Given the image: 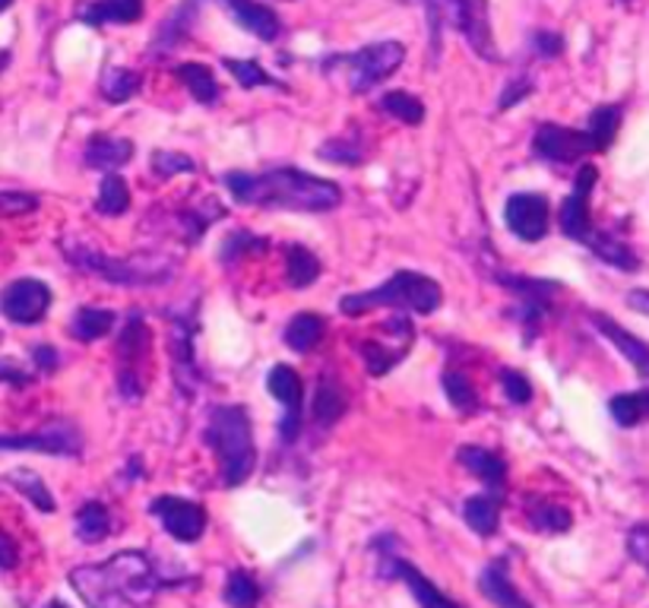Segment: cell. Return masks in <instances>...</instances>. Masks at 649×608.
I'll return each instance as SVG.
<instances>
[{
    "instance_id": "6da1fadb",
    "label": "cell",
    "mask_w": 649,
    "mask_h": 608,
    "mask_svg": "<svg viewBox=\"0 0 649 608\" xmlns=\"http://www.w3.org/2000/svg\"><path fill=\"white\" fill-rule=\"evenodd\" d=\"M234 203L289 212H330L342 203V190L327 178H317L301 168L272 171H229L222 175Z\"/></svg>"
},
{
    "instance_id": "7a4b0ae2",
    "label": "cell",
    "mask_w": 649,
    "mask_h": 608,
    "mask_svg": "<svg viewBox=\"0 0 649 608\" xmlns=\"http://www.w3.org/2000/svg\"><path fill=\"white\" fill-rule=\"evenodd\" d=\"M70 587L86 608H147L162 580L143 551H118L102 565L73 567Z\"/></svg>"
},
{
    "instance_id": "3957f363",
    "label": "cell",
    "mask_w": 649,
    "mask_h": 608,
    "mask_svg": "<svg viewBox=\"0 0 649 608\" xmlns=\"http://www.w3.org/2000/svg\"><path fill=\"white\" fill-rule=\"evenodd\" d=\"M203 438L212 447L222 466V482L229 488H238L251 479L257 466V443H253V425L244 406L229 402V406H212Z\"/></svg>"
},
{
    "instance_id": "277c9868",
    "label": "cell",
    "mask_w": 649,
    "mask_h": 608,
    "mask_svg": "<svg viewBox=\"0 0 649 608\" xmlns=\"http://www.w3.org/2000/svg\"><path fill=\"white\" fill-rule=\"evenodd\" d=\"M63 257L80 267L83 273L99 276L111 286H127V289H143V286H166L171 276L178 273L181 260L171 253H127V257H111V253L67 245Z\"/></svg>"
},
{
    "instance_id": "5b68a950",
    "label": "cell",
    "mask_w": 649,
    "mask_h": 608,
    "mask_svg": "<svg viewBox=\"0 0 649 608\" xmlns=\"http://www.w3.org/2000/svg\"><path fill=\"white\" fill-rule=\"evenodd\" d=\"M440 305H443V292H440V286L431 276L399 270L380 289L346 295L339 301V311L346 317H361L368 315V311H375V308H397V311L435 315Z\"/></svg>"
},
{
    "instance_id": "8992f818",
    "label": "cell",
    "mask_w": 649,
    "mask_h": 608,
    "mask_svg": "<svg viewBox=\"0 0 649 608\" xmlns=\"http://www.w3.org/2000/svg\"><path fill=\"white\" fill-rule=\"evenodd\" d=\"M402 61H406V44L375 42L358 48V51H349V54H330L327 61H320V67L327 73L346 77V86L356 96H365L383 80H390L402 67Z\"/></svg>"
},
{
    "instance_id": "52a82bcc",
    "label": "cell",
    "mask_w": 649,
    "mask_h": 608,
    "mask_svg": "<svg viewBox=\"0 0 649 608\" xmlns=\"http://www.w3.org/2000/svg\"><path fill=\"white\" fill-rule=\"evenodd\" d=\"M428 29H431L435 58L440 51V29H453L482 61H501V54L495 48V36H491V22H488V0H440L438 13L428 22Z\"/></svg>"
},
{
    "instance_id": "ba28073f",
    "label": "cell",
    "mask_w": 649,
    "mask_h": 608,
    "mask_svg": "<svg viewBox=\"0 0 649 608\" xmlns=\"http://www.w3.org/2000/svg\"><path fill=\"white\" fill-rule=\"evenodd\" d=\"M149 356V327L140 311H130L118 339V393L124 399H140L143 383V361Z\"/></svg>"
},
{
    "instance_id": "9c48e42d",
    "label": "cell",
    "mask_w": 649,
    "mask_h": 608,
    "mask_svg": "<svg viewBox=\"0 0 649 608\" xmlns=\"http://www.w3.org/2000/svg\"><path fill=\"white\" fill-rule=\"evenodd\" d=\"M83 431L70 419H54L26 431V435H0V450H36L48 457H80L83 453Z\"/></svg>"
},
{
    "instance_id": "30bf717a",
    "label": "cell",
    "mask_w": 649,
    "mask_h": 608,
    "mask_svg": "<svg viewBox=\"0 0 649 608\" xmlns=\"http://www.w3.org/2000/svg\"><path fill=\"white\" fill-rule=\"evenodd\" d=\"M596 181H599V168L583 166L573 178V190L567 193V200L561 203V212H558V226L565 231L570 241H580V245H592L599 229L592 226V216H589V197L596 190Z\"/></svg>"
},
{
    "instance_id": "8fae6325",
    "label": "cell",
    "mask_w": 649,
    "mask_h": 608,
    "mask_svg": "<svg viewBox=\"0 0 649 608\" xmlns=\"http://www.w3.org/2000/svg\"><path fill=\"white\" fill-rule=\"evenodd\" d=\"M51 311V289L44 286L42 279H17L10 282L3 292H0V315L7 317L10 323H39L44 320V315Z\"/></svg>"
},
{
    "instance_id": "7c38bea8",
    "label": "cell",
    "mask_w": 649,
    "mask_h": 608,
    "mask_svg": "<svg viewBox=\"0 0 649 608\" xmlns=\"http://www.w3.org/2000/svg\"><path fill=\"white\" fill-rule=\"evenodd\" d=\"M532 152L542 162H555V166H573L577 159L592 156V140L587 130H573L565 124H539L536 137H532Z\"/></svg>"
},
{
    "instance_id": "4fadbf2b",
    "label": "cell",
    "mask_w": 649,
    "mask_h": 608,
    "mask_svg": "<svg viewBox=\"0 0 649 608\" xmlns=\"http://www.w3.org/2000/svg\"><path fill=\"white\" fill-rule=\"evenodd\" d=\"M171 330H168V352H171V371H174V387L181 397H197L200 390V368L193 358V320L188 315H168Z\"/></svg>"
},
{
    "instance_id": "5bb4252c",
    "label": "cell",
    "mask_w": 649,
    "mask_h": 608,
    "mask_svg": "<svg viewBox=\"0 0 649 608\" xmlns=\"http://www.w3.org/2000/svg\"><path fill=\"white\" fill-rule=\"evenodd\" d=\"M149 514L159 517L166 532L178 542H197L207 529V510L200 504L188 498H174V495H159L149 504Z\"/></svg>"
},
{
    "instance_id": "9a60e30c",
    "label": "cell",
    "mask_w": 649,
    "mask_h": 608,
    "mask_svg": "<svg viewBox=\"0 0 649 608\" xmlns=\"http://www.w3.org/2000/svg\"><path fill=\"white\" fill-rule=\"evenodd\" d=\"M503 222L520 241H542L551 226V207L542 193H513L503 203Z\"/></svg>"
},
{
    "instance_id": "2e32d148",
    "label": "cell",
    "mask_w": 649,
    "mask_h": 608,
    "mask_svg": "<svg viewBox=\"0 0 649 608\" xmlns=\"http://www.w3.org/2000/svg\"><path fill=\"white\" fill-rule=\"evenodd\" d=\"M267 390L270 397L282 402V421H279V438L282 443H294L301 435V378L292 365H276L267 375Z\"/></svg>"
},
{
    "instance_id": "e0dca14e",
    "label": "cell",
    "mask_w": 649,
    "mask_h": 608,
    "mask_svg": "<svg viewBox=\"0 0 649 608\" xmlns=\"http://www.w3.org/2000/svg\"><path fill=\"white\" fill-rule=\"evenodd\" d=\"M378 548V561H380V577L383 580H390V577H399L406 587H409V592L416 596V602H419L421 608H462L460 602H453L450 596H443L421 570H416V567L409 565L406 558H399V555H393V551H383L380 546Z\"/></svg>"
},
{
    "instance_id": "ac0fdd59",
    "label": "cell",
    "mask_w": 649,
    "mask_h": 608,
    "mask_svg": "<svg viewBox=\"0 0 649 608\" xmlns=\"http://www.w3.org/2000/svg\"><path fill=\"white\" fill-rule=\"evenodd\" d=\"M589 323L599 330V333L606 336L608 342L621 352V356L628 358L630 365L637 368V375L647 380L649 387V346L643 339H637V336H630L621 323H615L608 315H599V311H589Z\"/></svg>"
},
{
    "instance_id": "d6986e66",
    "label": "cell",
    "mask_w": 649,
    "mask_h": 608,
    "mask_svg": "<svg viewBox=\"0 0 649 608\" xmlns=\"http://www.w3.org/2000/svg\"><path fill=\"white\" fill-rule=\"evenodd\" d=\"M219 3H226L234 22L241 29H248L251 36H257L260 42H276L282 36V20L267 3H260V0H219Z\"/></svg>"
},
{
    "instance_id": "ffe728a7",
    "label": "cell",
    "mask_w": 649,
    "mask_h": 608,
    "mask_svg": "<svg viewBox=\"0 0 649 608\" xmlns=\"http://www.w3.org/2000/svg\"><path fill=\"white\" fill-rule=\"evenodd\" d=\"M457 460L469 472H476L495 498H503V488H507V462H503L501 453L476 447V443H466V447L457 450Z\"/></svg>"
},
{
    "instance_id": "44dd1931",
    "label": "cell",
    "mask_w": 649,
    "mask_h": 608,
    "mask_svg": "<svg viewBox=\"0 0 649 608\" xmlns=\"http://www.w3.org/2000/svg\"><path fill=\"white\" fill-rule=\"evenodd\" d=\"M479 589H482V596L491 606L532 608L523 592L513 587V580H510V561L507 558H498V561H491V565L485 567L482 577H479Z\"/></svg>"
},
{
    "instance_id": "7402d4cb",
    "label": "cell",
    "mask_w": 649,
    "mask_h": 608,
    "mask_svg": "<svg viewBox=\"0 0 649 608\" xmlns=\"http://www.w3.org/2000/svg\"><path fill=\"white\" fill-rule=\"evenodd\" d=\"M197 13H200V3H197V0H184V3H178V7L168 13L166 20H162V26H159V32H156V39H152L149 54H152V58H162V54H168V51H174V48L190 36V29H193V22H197Z\"/></svg>"
},
{
    "instance_id": "603a6c76",
    "label": "cell",
    "mask_w": 649,
    "mask_h": 608,
    "mask_svg": "<svg viewBox=\"0 0 649 608\" xmlns=\"http://www.w3.org/2000/svg\"><path fill=\"white\" fill-rule=\"evenodd\" d=\"M86 166L99 168V171H118L133 159V143L127 137H111V133H96L86 140L83 152Z\"/></svg>"
},
{
    "instance_id": "cb8c5ba5",
    "label": "cell",
    "mask_w": 649,
    "mask_h": 608,
    "mask_svg": "<svg viewBox=\"0 0 649 608\" xmlns=\"http://www.w3.org/2000/svg\"><path fill=\"white\" fill-rule=\"evenodd\" d=\"M80 20L86 26H130L143 20V0H89L80 10Z\"/></svg>"
},
{
    "instance_id": "d4e9b609",
    "label": "cell",
    "mask_w": 649,
    "mask_h": 608,
    "mask_svg": "<svg viewBox=\"0 0 649 608\" xmlns=\"http://www.w3.org/2000/svg\"><path fill=\"white\" fill-rule=\"evenodd\" d=\"M178 80L188 86L190 99L193 102H200V106H216L219 102V96H222V89H219V80L212 77V70L207 67V63H197V61H188V63H178Z\"/></svg>"
},
{
    "instance_id": "484cf974",
    "label": "cell",
    "mask_w": 649,
    "mask_h": 608,
    "mask_svg": "<svg viewBox=\"0 0 649 608\" xmlns=\"http://www.w3.org/2000/svg\"><path fill=\"white\" fill-rule=\"evenodd\" d=\"M346 409H349V397H346V390L339 387V380L320 378V383H317V393H314V406H311L317 425L333 428L336 421L346 416Z\"/></svg>"
},
{
    "instance_id": "4316f807",
    "label": "cell",
    "mask_w": 649,
    "mask_h": 608,
    "mask_svg": "<svg viewBox=\"0 0 649 608\" xmlns=\"http://www.w3.org/2000/svg\"><path fill=\"white\" fill-rule=\"evenodd\" d=\"M462 520L479 536L491 539L498 532V520H501V501L495 495H476L462 504Z\"/></svg>"
},
{
    "instance_id": "83f0119b",
    "label": "cell",
    "mask_w": 649,
    "mask_h": 608,
    "mask_svg": "<svg viewBox=\"0 0 649 608\" xmlns=\"http://www.w3.org/2000/svg\"><path fill=\"white\" fill-rule=\"evenodd\" d=\"M114 323H118V315L108 311V308H80L70 320V336L77 342H96V339L111 333Z\"/></svg>"
},
{
    "instance_id": "f1b7e54d",
    "label": "cell",
    "mask_w": 649,
    "mask_h": 608,
    "mask_svg": "<svg viewBox=\"0 0 649 608\" xmlns=\"http://www.w3.org/2000/svg\"><path fill=\"white\" fill-rule=\"evenodd\" d=\"M323 333H327V320L320 315L304 311V315H294L289 320V327H286V346L292 352H311V349H317V342L323 339Z\"/></svg>"
},
{
    "instance_id": "f546056e",
    "label": "cell",
    "mask_w": 649,
    "mask_h": 608,
    "mask_svg": "<svg viewBox=\"0 0 649 608\" xmlns=\"http://www.w3.org/2000/svg\"><path fill=\"white\" fill-rule=\"evenodd\" d=\"M621 118H625V108L621 106L592 108V114H589V121L583 130L589 133V140H592V149H596V152H606V149L615 143L618 127H621Z\"/></svg>"
},
{
    "instance_id": "4dcf8cb0",
    "label": "cell",
    "mask_w": 649,
    "mask_h": 608,
    "mask_svg": "<svg viewBox=\"0 0 649 608\" xmlns=\"http://www.w3.org/2000/svg\"><path fill=\"white\" fill-rule=\"evenodd\" d=\"M77 536L86 546L106 542L108 536H111V514H108L106 504L89 501L77 510Z\"/></svg>"
},
{
    "instance_id": "1f68e13d",
    "label": "cell",
    "mask_w": 649,
    "mask_h": 608,
    "mask_svg": "<svg viewBox=\"0 0 649 608\" xmlns=\"http://www.w3.org/2000/svg\"><path fill=\"white\" fill-rule=\"evenodd\" d=\"M608 412H611V419L618 421L621 428H633V425L647 421L649 419V387L611 397L608 399Z\"/></svg>"
},
{
    "instance_id": "d6a6232c",
    "label": "cell",
    "mask_w": 649,
    "mask_h": 608,
    "mask_svg": "<svg viewBox=\"0 0 649 608\" xmlns=\"http://www.w3.org/2000/svg\"><path fill=\"white\" fill-rule=\"evenodd\" d=\"M216 219H226V210H222L216 200H203V203H197V207H190V210L178 212L181 235H184L188 245H197Z\"/></svg>"
},
{
    "instance_id": "836d02e7",
    "label": "cell",
    "mask_w": 649,
    "mask_h": 608,
    "mask_svg": "<svg viewBox=\"0 0 649 608\" xmlns=\"http://www.w3.org/2000/svg\"><path fill=\"white\" fill-rule=\"evenodd\" d=\"M365 156H368V147H365V140H361L358 130L339 133V137L327 140V143L320 147V159H327V162H333V166H361Z\"/></svg>"
},
{
    "instance_id": "e575fe53",
    "label": "cell",
    "mask_w": 649,
    "mask_h": 608,
    "mask_svg": "<svg viewBox=\"0 0 649 608\" xmlns=\"http://www.w3.org/2000/svg\"><path fill=\"white\" fill-rule=\"evenodd\" d=\"M320 257L314 251H308V248H301V245H292L289 251H286V276H289V286L292 289H308V286H314L317 276H320Z\"/></svg>"
},
{
    "instance_id": "d590c367",
    "label": "cell",
    "mask_w": 649,
    "mask_h": 608,
    "mask_svg": "<svg viewBox=\"0 0 649 608\" xmlns=\"http://www.w3.org/2000/svg\"><path fill=\"white\" fill-rule=\"evenodd\" d=\"M406 352H409V346H387V342H380V339H368V342H361L365 368H368V375H375V378L390 375L399 361L406 358Z\"/></svg>"
},
{
    "instance_id": "8d00e7d4",
    "label": "cell",
    "mask_w": 649,
    "mask_h": 608,
    "mask_svg": "<svg viewBox=\"0 0 649 608\" xmlns=\"http://www.w3.org/2000/svg\"><path fill=\"white\" fill-rule=\"evenodd\" d=\"M378 106H380V111H383V114L397 118V121H402V124L419 127L421 121H425V102H421L419 96H412V92L393 89V92L380 96Z\"/></svg>"
},
{
    "instance_id": "74e56055",
    "label": "cell",
    "mask_w": 649,
    "mask_h": 608,
    "mask_svg": "<svg viewBox=\"0 0 649 608\" xmlns=\"http://www.w3.org/2000/svg\"><path fill=\"white\" fill-rule=\"evenodd\" d=\"M96 210L102 216H124L130 210V188L118 171H108L102 178V188H99V200H96Z\"/></svg>"
},
{
    "instance_id": "f35d334b",
    "label": "cell",
    "mask_w": 649,
    "mask_h": 608,
    "mask_svg": "<svg viewBox=\"0 0 649 608\" xmlns=\"http://www.w3.org/2000/svg\"><path fill=\"white\" fill-rule=\"evenodd\" d=\"M140 86H143L140 73L124 70V67H108L106 77H102V96L111 106H121V102H130L140 92Z\"/></svg>"
},
{
    "instance_id": "ab89813d",
    "label": "cell",
    "mask_w": 649,
    "mask_h": 608,
    "mask_svg": "<svg viewBox=\"0 0 649 608\" xmlns=\"http://www.w3.org/2000/svg\"><path fill=\"white\" fill-rule=\"evenodd\" d=\"M7 479H10V485H13V488H17L20 495H26L29 501L36 504V507H39L42 514H54V510H58V504H54V495H51V491L44 488L42 476H39V472H32V469H13V472H10Z\"/></svg>"
},
{
    "instance_id": "60d3db41",
    "label": "cell",
    "mask_w": 649,
    "mask_h": 608,
    "mask_svg": "<svg viewBox=\"0 0 649 608\" xmlns=\"http://www.w3.org/2000/svg\"><path fill=\"white\" fill-rule=\"evenodd\" d=\"M222 599L231 608H257V602H260V587H257L253 574L241 570V567L231 570L229 580H226V589H222Z\"/></svg>"
},
{
    "instance_id": "b9f144b4",
    "label": "cell",
    "mask_w": 649,
    "mask_h": 608,
    "mask_svg": "<svg viewBox=\"0 0 649 608\" xmlns=\"http://www.w3.org/2000/svg\"><path fill=\"white\" fill-rule=\"evenodd\" d=\"M529 524L536 526L539 532H545V536H561V532H567L573 526V517L561 504L542 501L539 507L529 510Z\"/></svg>"
},
{
    "instance_id": "7bdbcfd3",
    "label": "cell",
    "mask_w": 649,
    "mask_h": 608,
    "mask_svg": "<svg viewBox=\"0 0 649 608\" xmlns=\"http://www.w3.org/2000/svg\"><path fill=\"white\" fill-rule=\"evenodd\" d=\"M443 393L450 399V406H457L462 416L479 412V393L460 371H443Z\"/></svg>"
},
{
    "instance_id": "ee69618b",
    "label": "cell",
    "mask_w": 649,
    "mask_h": 608,
    "mask_svg": "<svg viewBox=\"0 0 649 608\" xmlns=\"http://www.w3.org/2000/svg\"><path fill=\"white\" fill-rule=\"evenodd\" d=\"M222 67L229 70L231 77H234V83L244 86V89H257V86H272V89H286V86L279 83L276 77H270L263 67L257 61H234V58H226Z\"/></svg>"
},
{
    "instance_id": "f6af8a7d",
    "label": "cell",
    "mask_w": 649,
    "mask_h": 608,
    "mask_svg": "<svg viewBox=\"0 0 649 608\" xmlns=\"http://www.w3.org/2000/svg\"><path fill=\"white\" fill-rule=\"evenodd\" d=\"M267 251V238H257L251 231H234L226 238V245L219 248V260L231 267L234 260H241L244 253H260Z\"/></svg>"
},
{
    "instance_id": "bcb514c9",
    "label": "cell",
    "mask_w": 649,
    "mask_h": 608,
    "mask_svg": "<svg viewBox=\"0 0 649 608\" xmlns=\"http://www.w3.org/2000/svg\"><path fill=\"white\" fill-rule=\"evenodd\" d=\"M152 171L159 178H174V175H184V171H197V162L184 156V152H168V149H159L152 152Z\"/></svg>"
},
{
    "instance_id": "7dc6e473",
    "label": "cell",
    "mask_w": 649,
    "mask_h": 608,
    "mask_svg": "<svg viewBox=\"0 0 649 608\" xmlns=\"http://www.w3.org/2000/svg\"><path fill=\"white\" fill-rule=\"evenodd\" d=\"M532 89H536V83H532V77H529V73L510 77V83L503 86L501 96H498V111H510L513 106L526 102V96H529Z\"/></svg>"
},
{
    "instance_id": "c3c4849f",
    "label": "cell",
    "mask_w": 649,
    "mask_h": 608,
    "mask_svg": "<svg viewBox=\"0 0 649 608\" xmlns=\"http://www.w3.org/2000/svg\"><path fill=\"white\" fill-rule=\"evenodd\" d=\"M501 387H503V393H507V399H510L513 406H526V402L532 399V383H529V378H526V375H520V371H510V368H503Z\"/></svg>"
},
{
    "instance_id": "681fc988",
    "label": "cell",
    "mask_w": 649,
    "mask_h": 608,
    "mask_svg": "<svg viewBox=\"0 0 649 608\" xmlns=\"http://www.w3.org/2000/svg\"><path fill=\"white\" fill-rule=\"evenodd\" d=\"M39 210V197L20 193V190H7L0 193V216H22V212Z\"/></svg>"
},
{
    "instance_id": "f907efd6",
    "label": "cell",
    "mask_w": 649,
    "mask_h": 608,
    "mask_svg": "<svg viewBox=\"0 0 649 608\" xmlns=\"http://www.w3.org/2000/svg\"><path fill=\"white\" fill-rule=\"evenodd\" d=\"M628 551H630V558H633L637 565L643 567V570H649V524L630 526Z\"/></svg>"
},
{
    "instance_id": "816d5d0a",
    "label": "cell",
    "mask_w": 649,
    "mask_h": 608,
    "mask_svg": "<svg viewBox=\"0 0 649 608\" xmlns=\"http://www.w3.org/2000/svg\"><path fill=\"white\" fill-rule=\"evenodd\" d=\"M532 51L539 54V58H558L561 51H565V39L558 36V32H548V29H539L536 36H532Z\"/></svg>"
},
{
    "instance_id": "f5cc1de1",
    "label": "cell",
    "mask_w": 649,
    "mask_h": 608,
    "mask_svg": "<svg viewBox=\"0 0 649 608\" xmlns=\"http://www.w3.org/2000/svg\"><path fill=\"white\" fill-rule=\"evenodd\" d=\"M32 361L42 368L44 375H51V371L61 365V358H58V349H54V346H36V349H32Z\"/></svg>"
},
{
    "instance_id": "db71d44e",
    "label": "cell",
    "mask_w": 649,
    "mask_h": 608,
    "mask_svg": "<svg viewBox=\"0 0 649 608\" xmlns=\"http://www.w3.org/2000/svg\"><path fill=\"white\" fill-rule=\"evenodd\" d=\"M17 561H20V548H17V542L0 529V567H3V570H13Z\"/></svg>"
},
{
    "instance_id": "11a10c76",
    "label": "cell",
    "mask_w": 649,
    "mask_h": 608,
    "mask_svg": "<svg viewBox=\"0 0 649 608\" xmlns=\"http://www.w3.org/2000/svg\"><path fill=\"white\" fill-rule=\"evenodd\" d=\"M0 383L26 387V383H29V375H22L20 368H13V365H3V361H0Z\"/></svg>"
},
{
    "instance_id": "9f6ffc18",
    "label": "cell",
    "mask_w": 649,
    "mask_h": 608,
    "mask_svg": "<svg viewBox=\"0 0 649 608\" xmlns=\"http://www.w3.org/2000/svg\"><path fill=\"white\" fill-rule=\"evenodd\" d=\"M628 305L633 308V311H640V315L649 317V292L647 289H630Z\"/></svg>"
},
{
    "instance_id": "6f0895ef",
    "label": "cell",
    "mask_w": 649,
    "mask_h": 608,
    "mask_svg": "<svg viewBox=\"0 0 649 608\" xmlns=\"http://www.w3.org/2000/svg\"><path fill=\"white\" fill-rule=\"evenodd\" d=\"M421 7H425V17H428V22L435 20V13H438V3L440 0H419Z\"/></svg>"
},
{
    "instance_id": "680465c9",
    "label": "cell",
    "mask_w": 649,
    "mask_h": 608,
    "mask_svg": "<svg viewBox=\"0 0 649 608\" xmlns=\"http://www.w3.org/2000/svg\"><path fill=\"white\" fill-rule=\"evenodd\" d=\"M7 63H10V51H0V70H3Z\"/></svg>"
},
{
    "instance_id": "91938a15",
    "label": "cell",
    "mask_w": 649,
    "mask_h": 608,
    "mask_svg": "<svg viewBox=\"0 0 649 608\" xmlns=\"http://www.w3.org/2000/svg\"><path fill=\"white\" fill-rule=\"evenodd\" d=\"M10 3H13V0H0V13H3V10H7Z\"/></svg>"
},
{
    "instance_id": "94428289",
    "label": "cell",
    "mask_w": 649,
    "mask_h": 608,
    "mask_svg": "<svg viewBox=\"0 0 649 608\" xmlns=\"http://www.w3.org/2000/svg\"><path fill=\"white\" fill-rule=\"evenodd\" d=\"M44 608H67V606H63V602H48Z\"/></svg>"
},
{
    "instance_id": "6125c7cd",
    "label": "cell",
    "mask_w": 649,
    "mask_h": 608,
    "mask_svg": "<svg viewBox=\"0 0 649 608\" xmlns=\"http://www.w3.org/2000/svg\"><path fill=\"white\" fill-rule=\"evenodd\" d=\"M618 3H630V0H618Z\"/></svg>"
}]
</instances>
